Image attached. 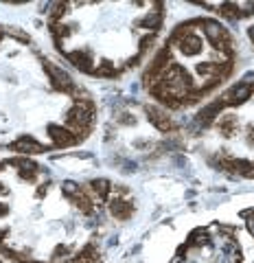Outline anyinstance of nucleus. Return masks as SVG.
<instances>
[{
    "mask_svg": "<svg viewBox=\"0 0 254 263\" xmlns=\"http://www.w3.org/2000/svg\"><path fill=\"white\" fill-rule=\"evenodd\" d=\"M127 5H55L48 13L51 37L66 60L94 77H114L141 57L153 29V13L129 20Z\"/></svg>",
    "mask_w": 254,
    "mask_h": 263,
    "instance_id": "7ed1b4c3",
    "label": "nucleus"
},
{
    "mask_svg": "<svg viewBox=\"0 0 254 263\" xmlns=\"http://www.w3.org/2000/svg\"><path fill=\"white\" fill-rule=\"evenodd\" d=\"M121 195L105 180L60 176L31 158L0 160V254L15 263H101Z\"/></svg>",
    "mask_w": 254,
    "mask_h": 263,
    "instance_id": "f257e3e1",
    "label": "nucleus"
},
{
    "mask_svg": "<svg viewBox=\"0 0 254 263\" xmlns=\"http://www.w3.org/2000/svg\"><path fill=\"white\" fill-rule=\"evenodd\" d=\"M92 125L86 90L31 40L0 29V149H66L88 138Z\"/></svg>",
    "mask_w": 254,
    "mask_h": 263,
    "instance_id": "f03ea898",
    "label": "nucleus"
}]
</instances>
